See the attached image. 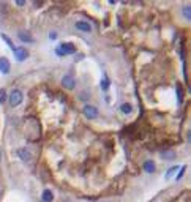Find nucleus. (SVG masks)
Segmentation results:
<instances>
[{
	"label": "nucleus",
	"mask_w": 191,
	"mask_h": 202,
	"mask_svg": "<svg viewBox=\"0 0 191 202\" xmlns=\"http://www.w3.org/2000/svg\"><path fill=\"white\" fill-rule=\"evenodd\" d=\"M62 84H63L65 89L73 90L76 87V81H74V77H73L71 74H65V76H63V79H62Z\"/></svg>",
	"instance_id": "7ed1b4c3"
},
{
	"label": "nucleus",
	"mask_w": 191,
	"mask_h": 202,
	"mask_svg": "<svg viewBox=\"0 0 191 202\" xmlns=\"http://www.w3.org/2000/svg\"><path fill=\"white\" fill-rule=\"evenodd\" d=\"M41 199H43V202H52L54 194L51 193V190H44L43 194H41Z\"/></svg>",
	"instance_id": "1a4fd4ad"
},
{
	"label": "nucleus",
	"mask_w": 191,
	"mask_h": 202,
	"mask_svg": "<svg viewBox=\"0 0 191 202\" xmlns=\"http://www.w3.org/2000/svg\"><path fill=\"white\" fill-rule=\"evenodd\" d=\"M76 29L78 30H81V32H92V25H90V22H87V21H76Z\"/></svg>",
	"instance_id": "423d86ee"
},
{
	"label": "nucleus",
	"mask_w": 191,
	"mask_h": 202,
	"mask_svg": "<svg viewBox=\"0 0 191 202\" xmlns=\"http://www.w3.org/2000/svg\"><path fill=\"white\" fill-rule=\"evenodd\" d=\"M185 171H186V166H182V167H180V172H179V175H177V180H180V178L183 177Z\"/></svg>",
	"instance_id": "a211bd4d"
},
{
	"label": "nucleus",
	"mask_w": 191,
	"mask_h": 202,
	"mask_svg": "<svg viewBox=\"0 0 191 202\" xmlns=\"http://www.w3.org/2000/svg\"><path fill=\"white\" fill-rule=\"evenodd\" d=\"M22 100H24V95H22L21 90H13L10 93V98H8V101H10L11 107H16L19 106V104L22 103Z\"/></svg>",
	"instance_id": "f03ea898"
},
{
	"label": "nucleus",
	"mask_w": 191,
	"mask_h": 202,
	"mask_svg": "<svg viewBox=\"0 0 191 202\" xmlns=\"http://www.w3.org/2000/svg\"><path fill=\"white\" fill-rule=\"evenodd\" d=\"M84 114L87 118H97L98 115V109L95 106H90V104H87V106H84Z\"/></svg>",
	"instance_id": "20e7f679"
},
{
	"label": "nucleus",
	"mask_w": 191,
	"mask_h": 202,
	"mask_svg": "<svg viewBox=\"0 0 191 202\" xmlns=\"http://www.w3.org/2000/svg\"><path fill=\"white\" fill-rule=\"evenodd\" d=\"M183 16L186 17V19H190V16H191V8H190V5H185V8H183Z\"/></svg>",
	"instance_id": "4468645a"
},
{
	"label": "nucleus",
	"mask_w": 191,
	"mask_h": 202,
	"mask_svg": "<svg viewBox=\"0 0 191 202\" xmlns=\"http://www.w3.org/2000/svg\"><path fill=\"white\" fill-rule=\"evenodd\" d=\"M99 84H101V89H103L104 92H106V90H109V81L106 79V77H104V79H103L101 82H99Z\"/></svg>",
	"instance_id": "2eb2a0df"
},
{
	"label": "nucleus",
	"mask_w": 191,
	"mask_h": 202,
	"mask_svg": "<svg viewBox=\"0 0 191 202\" xmlns=\"http://www.w3.org/2000/svg\"><path fill=\"white\" fill-rule=\"evenodd\" d=\"M13 52H14L17 62H22V60H25V58L29 57V52H27V49H24V48H16Z\"/></svg>",
	"instance_id": "39448f33"
},
{
	"label": "nucleus",
	"mask_w": 191,
	"mask_h": 202,
	"mask_svg": "<svg viewBox=\"0 0 191 202\" xmlns=\"http://www.w3.org/2000/svg\"><path fill=\"white\" fill-rule=\"evenodd\" d=\"M55 52H57V56H70V54L76 52V46L73 43H62L57 46Z\"/></svg>",
	"instance_id": "f257e3e1"
},
{
	"label": "nucleus",
	"mask_w": 191,
	"mask_h": 202,
	"mask_svg": "<svg viewBox=\"0 0 191 202\" xmlns=\"http://www.w3.org/2000/svg\"><path fill=\"white\" fill-rule=\"evenodd\" d=\"M120 111L123 112V114H131V111H133V106H131L130 103H123L120 106Z\"/></svg>",
	"instance_id": "9b49d317"
},
{
	"label": "nucleus",
	"mask_w": 191,
	"mask_h": 202,
	"mask_svg": "<svg viewBox=\"0 0 191 202\" xmlns=\"http://www.w3.org/2000/svg\"><path fill=\"white\" fill-rule=\"evenodd\" d=\"M55 36H57L55 32H51V33H49V38H51V40H55Z\"/></svg>",
	"instance_id": "6ab92c4d"
},
{
	"label": "nucleus",
	"mask_w": 191,
	"mask_h": 202,
	"mask_svg": "<svg viewBox=\"0 0 191 202\" xmlns=\"http://www.w3.org/2000/svg\"><path fill=\"white\" fill-rule=\"evenodd\" d=\"M177 169H179V166H177V164H175V166H172V167L169 169V171L166 172V177H171V175H172V174H174V172H177Z\"/></svg>",
	"instance_id": "f3484780"
},
{
	"label": "nucleus",
	"mask_w": 191,
	"mask_h": 202,
	"mask_svg": "<svg viewBox=\"0 0 191 202\" xmlns=\"http://www.w3.org/2000/svg\"><path fill=\"white\" fill-rule=\"evenodd\" d=\"M0 36H2V38H3V41H5V43H6L8 46H10V48H11L13 50H14V49H16V46H14V44H13V41H11L10 38H8V35H5V33H2V35H0Z\"/></svg>",
	"instance_id": "ddd939ff"
},
{
	"label": "nucleus",
	"mask_w": 191,
	"mask_h": 202,
	"mask_svg": "<svg viewBox=\"0 0 191 202\" xmlns=\"http://www.w3.org/2000/svg\"><path fill=\"white\" fill-rule=\"evenodd\" d=\"M5 101H6V93H5V90L0 89V104H3Z\"/></svg>",
	"instance_id": "dca6fc26"
},
{
	"label": "nucleus",
	"mask_w": 191,
	"mask_h": 202,
	"mask_svg": "<svg viewBox=\"0 0 191 202\" xmlns=\"http://www.w3.org/2000/svg\"><path fill=\"white\" fill-rule=\"evenodd\" d=\"M17 153H19V157L24 159V161H30V153H29V150H24V149H21L19 152H17Z\"/></svg>",
	"instance_id": "f8f14e48"
},
{
	"label": "nucleus",
	"mask_w": 191,
	"mask_h": 202,
	"mask_svg": "<svg viewBox=\"0 0 191 202\" xmlns=\"http://www.w3.org/2000/svg\"><path fill=\"white\" fill-rule=\"evenodd\" d=\"M19 40L21 41H27V43H33V41H35L29 33H24V32H19Z\"/></svg>",
	"instance_id": "9d476101"
},
{
	"label": "nucleus",
	"mask_w": 191,
	"mask_h": 202,
	"mask_svg": "<svg viewBox=\"0 0 191 202\" xmlns=\"http://www.w3.org/2000/svg\"><path fill=\"white\" fill-rule=\"evenodd\" d=\"M155 169H156V166H155V163H153V161H145L144 163V171L147 174L155 172Z\"/></svg>",
	"instance_id": "6e6552de"
},
{
	"label": "nucleus",
	"mask_w": 191,
	"mask_h": 202,
	"mask_svg": "<svg viewBox=\"0 0 191 202\" xmlns=\"http://www.w3.org/2000/svg\"><path fill=\"white\" fill-rule=\"evenodd\" d=\"M0 73L2 74H8L10 73V62L6 57H0Z\"/></svg>",
	"instance_id": "0eeeda50"
}]
</instances>
